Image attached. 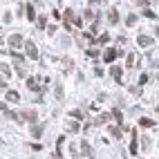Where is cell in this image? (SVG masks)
<instances>
[{
	"mask_svg": "<svg viewBox=\"0 0 159 159\" xmlns=\"http://www.w3.org/2000/svg\"><path fill=\"white\" fill-rule=\"evenodd\" d=\"M67 130H70V132H78V123H72V126L67 128Z\"/></svg>",
	"mask_w": 159,
	"mask_h": 159,
	"instance_id": "17",
	"label": "cell"
},
{
	"mask_svg": "<svg viewBox=\"0 0 159 159\" xmlns=\"http://www.w3.org/2000/svg\"><path fill=\"white\" fill-rule=\"evenodd\" d=\"M108 20H110V25H117V22H119V11L110 9V11H108Z\"/></svg>",
	"mask_w": 159,
	"mask_h": 159,
	"instance_id": "4",
	"label": "cell"
},
{
	"mask_svg": "<svg viewBox=\"0 0 159 159\" xmlns=\"http://www.w3.org/2000/svg\"><path fill=\"white\" fill-rule=\"evenodd\" d=\"M31 134H34V137H41V134H43V126H36V123H34V126H31Z\"/></svg>",
	"mask_w": 159,
	"mask_h": 159,
	"instance_id": "9",
	"label": "cell"
},
{
	"mask_svg": "<svg viewBox=\"0 0 159 159\" xmlns=\"http://www.w3.org/2000/svg\"><path fill=\"white\" fill-rule=\"evenodd\" d=\"M45 20H47V18H45V16H41V18H38V27H45Z\"/></svg>",
	"mask_w": 159,
	"mask_h": 159,
	"instance_id": "20",
	"label": "cell"
},
{
	"mask_svg": "<svg viewBox=\"0 0 159 159\" xmlns=\"http://www.w3.org/2000/svg\"><path fill=\"white\" fill-rule=\"evenodd\" d=\"M0 110H2V112H5V114H7V110H9V108H7V105H5V103H2V101H0Z\"/></svg>",
	"mask_w": 159,
	"mask_h": 159,
	"instance_id": "21",
	"label": "cell"
},
{
	"mask_svg": "<svg viewBox=\"0 0 159 159\" xmlns=\"http://www.w3.org/2000/svg\"><path fill=\"white\" fill-rule=\"evenodd\" d=\"M70 117H76V119H81L83 114H81V112H78V110H72V112H70Z\"/></svg>",
	"mask_w": 159,
	"mask_h": 159,
	"instance_id": "18",
	"label": "cell"
},
{
	"mask_svg": "<svg viewBox=\"0 0 159 159\" xmlns=\"http://www.w3.org/2000/svg\"><path fill=\"white\" fill-rule=\"evenodd\" d=\"M112 114H114V119H117L119 123H121V119H123V114H121V112H119V110H114V112H112Z\"/></svg>",
	"mask_w": 159,
	"mask_h": 159,
	"instance_id": "16",
	"label": "cell"
},
{
	"mask_svg": "<svg viewBox=\"0 0 159 159\" xmlns=\"http://www.w3.org/2000/svg\"><path fill=\"white\" fill-rule=\"evenodd\" d=\"M25 52H27V56H29V58L38 61V49H36V45H34L31 41H25Z\"/></svg>",
	"mask_w": 159,
	"mask_h": 159,
	"instance_id": "1",
	"label": "cell"
},
{
	"mask_svg": "<svg viewBox=\"0 0 159 159\" xmlns=\"http://www.w3.org/2000/svg\"><path fill=\"white\" fill-rule=\"evenodd\" d=\"M22 43H25V41H22V36H20V34H14V36H9V45L14 47V52H16V47H20Z\"/></svg>",
	"mask_w": 159,
	"mask_h": 159,
	"instance_id": "2",
	"label": "cell"
},
{
	"mask_svg": "<svg viewBox=\"0 0 159 159\" xmlns=\"http://www.w3.org/2000/svg\"><path fill=\"white\" fill-rule=\"evenodd\" d=\"M7 101H20V96L16 94L14 90H9V92H7Z\"/></svg>",
	"mask_w": 159,
	"mask_h": 159,
	"instance_id": "11",
	"label": "cell"
},
{
	"mask_svg": "<svg viewBox=\"0 0 159 159\" xmlns=\"http://www.w3.org/2000/svg\"><path fill=\"white\" fill-rule=\"evenodd\" d=\"M27 18H29V20H36V14H34V5L31 2L27 5Z\"/></svg>",
	"mask_w": 159,
	"mask_h": 159,
	"instance_id": "10",
	"label": "cell"
},
{
	"mask_svg": "<svg viewBox=\"0 0 159 159\" xmlns=\"http://www.w3.org/2000/svg\"><path fill=\"white\" fill-rule=\"evenodd\" d=\"M63 18H65V25H70V22H74V9H65V14H63Z\"/></svg>",
	"mask_w": 159,
	"mask_h": 159,
	"instance_id": "5",
	"label": "cell"
},
{
	"mask_svg": "<svg viewBox=\"0 0 159 159\" xmlns=\"http://www.w3.org/2000/svg\"><path fill=\"white\" fill-rule=\"evenodd\" d=\"M110 134L114 139H119V137H121V130H119V128H110Z\"/></svg>",
	"mask_w": 159,
	"mask_h": 159,
	"instance_id": "13",
	"label": "cell"
},
{
	"mask_svg": "<svg viewBox=\"0 0 159 159\" xmlns=\"http://www.w3.org/2000/svg\"><path fill=\"white\" fill-rule=\"evenodd\" d=\"M126 22H128V27H132L134 22H137V16H128V20H126Z\"/></svg>",
	"mask_w": 159,
	"mask_h": 159,
	"instance_id": "15",
	"label": "cell"
},
{
	"mask_svg": "<svg viewBox=\"0 0 159 159\" xmlns=\"http://www.w3.org/2000/svg\"><path fill=\"white\" fill-rule=\"evenodd\" d=\"M96 41H99V43H108V41H110V36H108V34H101Z\"/></svg>",
	"mask_w": 159,
	"mask_h": 159,
	"instance_id": "14",
	"label": "cell"
},
{
	"mask_svg": "<svg viewBox=\"0 0 159 159\" xmlns=\"http://www.w3.org/2000/svg\"><path fill=\"white\" fill-rule=\"evenodd\" d=\"M117 58V49H105V52H103V61H105V63H112V61H114Z\"/></svg>",
	"mask_w": 159,
	"mask_h": 159,
	"instance_id": "3",
	"label": "cell"
},
{
	"mask_svg": "<svg viewBox=\"0 0 159 159\" xmlns=\"http://www.w3.org/2000/svg\"><path fill=\"white\" fill-rule=\"evenodd\" d=\"M0 85H2V81H0Z\"/></svg>",
	"mask_w": 159,
	"mask_h": 159,
	"instance_id": "23",
	"label": "cell"
},
{
	"mask_svg": "<svg viewBox=\"0 0 159 159\" xmlns=\"http://www.w3.org/2000/svg\"><path fill=\"white\" fill-rule=\"evenodd\" d=\"M157 112H159V105H157Z\"/></svg>",
	"mask_w": 159,
	"mask_h": 159,
	"instance_id": "22",
	"label": "cell"
},
{
	"mask_svg": "<svg viewBox=\"0 0 159 159\" xmlns=\"http://www.w3.org/2000/svg\"><path fill=\"white\" fill-rule=\"evenodd\" d=\"M18 119H27V121H34V119H36V112H34V110L20 112V117H18Z\"/></svg>",
	"mask_w": 159,
	"mask_h": 159,
	"instance_id": "6",
	"label": "cell"
},
{
	"mask_svg": "<svg viewBox=\"0 0 159 159\" xmlns=\"http://www.w3.org/2000/svg\"><path fill=\"white\" fill-rule=\"evenodd\" d=\"M137 43L141 45V47H148V45H152V38H150V36H139Z\"/></svg>",
	"mask_w": 159,
	"mask_h": 159,
	"instance_id": "7",
	"label": "cell"
},
{
	"mask_svg": "<svg viewBox=\"0 0 159 159\" xmlns=\"http://www.w3.org/2000/svg\"><path fill=\"white\" fill-rule=\"evenodd\" d=\"M0 70L5 72V76H9V65H0Z\"/></svg>",
	"mask_w": 159,
	"mask_h": 159,
	"instance_id": "19",
	"label": "cell"
},
{
	"mask_svg": "<svg viewBox=\"0 0 159 159\" xmlns=\"http://www.w3.org/2000/svg\"><path fill=\"white\" fill-rule=\"evenodd\" d=\"M110 74L114 76L117 81H121V70H119V67H112V70H110Z\"/></svg>",
	"mask_w": 159,
	"mask_h": 159,
	"instance_id": "12",
	"label": "cell"
},
{
	"mask_svg": "<svg viewBox=\"0 0 159 159\" xmlns=\"http://www.w3.org/2000/svg\"><path fill=\"white\" fill-rule=\"evenodd\" d=\"M139 126H144V128H150V126H155V121H152V119H139Z\"/></svg>",
	"mask_w": 159,
	"mask_h": 159,
	"instance_id": "8",
	"label": "cell"
}]
</instances>
